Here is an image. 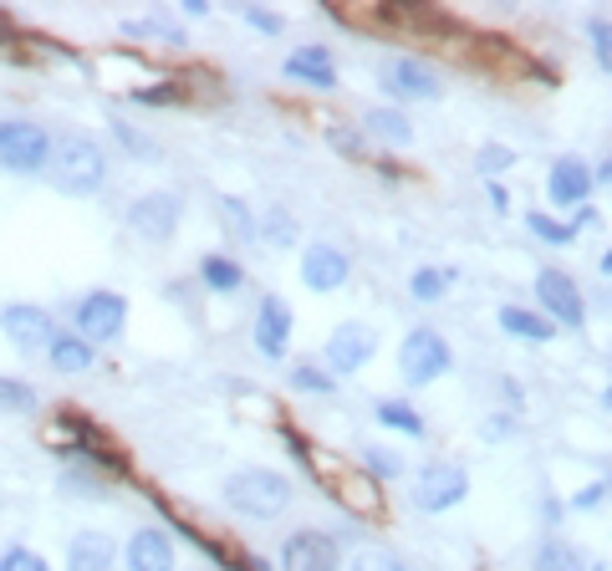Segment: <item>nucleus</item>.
Segmentation results:
<instances>
[{"mask_svg":"<svg viewBox=\"0 0 612 571\" xmlns=\"http://www.w3.org/2000/svg\"><path fill=\"white\" fill-rule=\"evenodd\" d=\"M200 280L210 286V292H225V296H235L245 286V270L235 266L230 256H204L200 260Z\"/></svg>","mask_w":612,"mask_h":571,"instance_id":"5701e85b","label":"nucleus"},{"mask_svg":"<svg viewBox=\"0 0 612 571\" xmlns=\"http://www.w3.org/2000/svg\"><path fill=\"white\" fill-rule=\"evenodd\" d=\"M372 414H378V424L383 429H398V434H408V439H424V419L414 414L404 398H383Z\"/></svg>","mask_w":612,"mask_h":571,"instance_id":"b1692460","label":"nucleus"},{"mask_svg":"<svg viewBox=\"0 0 612 571\" xmlns=\"http://www.w3.org/2000/svg\"><path fill=\"white\" fill-rule=\"evenodd\" d=\"M113 561H118V547L103 531H77L67 547V571H113Z\"/></svg>","mask_w":612,"mask_h":571,"instance_id":"f3484780","label":"nucleus"},{"mask_svg":"<svg viewBox=\"0 0 612 571\" xmlns=\"http://www.w3.org/2000/svg\"><path fill=\"white\" fill-rule=\"evenodd\" d=\"M179 195H168V189H154V195H144V199H133L128 205V225L144 240H168L174 235V225H179Z\"/></svg>","mask_w":612,"mask_h":571,"instance_id":"9b49d317","label":"nucleus"},{"mask_svg":"<svg viewBox=\"0 0 612 571\" xmlns=\"http://www.w3.org/2000/svg\"><path fill=\"white\" fill-rule=\"evenodd\" d=\"M281 72H286L291 82L317 87V92H332V87H337V72H332V57H327V47H301V51H291Z\"/></svg>","mask_w":612,"mask_h":571,"instance_id":"a211bd4d","label":"nucleus"},{"mask_svg":"<svg viewBox=\"0 0 612 571\" xmlns=\"http://www.w3.org/2000/svg\"><path fill=\"white\" fill-rule=\"evenodd\" d=\"M342 567V551L327 531H291L286 547H281V571H337Z\"/></svg>","mask_w":612,"mask_h":571,"instance_id":"6e6552de","label":"nucleus"},{"mask_svg":"<svg viewBox=\"0 0 612 571\" xmlns=\"http://www.w3.org/2000/svg\"><path fill=\"white\" fill-rule=\"evenodd\" d=\"M587 37H592V47H598V61L608 67V61H612V26H608V16H592Z\"/></svg>","mask_w":612,"mask_h":571,"instance_id":"72a5a7b5","label":"nucleus"},{"mask_svg":"<svg viewBox=\"0 0 612 571\" xmlns=\"http://www.w3.org/2000/svg\"><path fill=\"white\" fill-rule=\"evenodd\" d=\"M0 332H6L21 353H41V347H51V337H57V322H51V312H41V306H31V302H11L0 312Z\"/></svg>","mask_w":612,"mask_h":571,"instance_id":"1a4fd4ad","label":"nucleus"},{"mask_svg":"<svg viewBox=\"0 0 612 571\" xmlns=\"http://www.w3.org/2000/svg\"><path fill=\"white\" fill-rule=\"evenodd\" d=\"M362 122H368V134L383 138V144H414V122H408L398 108H368Z\"/></svg>","mask_w":612,"mask_h":571,"instance_id":"4be33fe9","label":"nucleus"},{"mask_svg":"<svg viewBox=\"0 0 612 571\" xmlns=\"http://www.w3.org/2000/svg\"><path fill=\"white\" fill-rule=\"evenodd\" d=\"M47 174L61 195H97V189L108 184V154L87 134H67L61 144H51Z\"/></svg>","mask_w":612,"mask_h":571,"instance_id":"f257e3e1","label":"nucleus"},{"mask_svg":"<svg viewBox=\"0 0 612 571\" xmlns=\"http://www.w3.org/2000/svg\"><path fill=\"white\" fill-rule=\"evenodd\" d=\"M291 347V306L281 296H265L255 306V353L261 357H286Z\"/></svg>","mask_w":612,"mask_h":571,"instance_id":"4468645a","label":"nucleus"},{"mask_svg":"<svg viewBox=\"0 0 612 571\" xmlns=\"http://www.w3.org/2000/svg\"><path fill=\"white\" fill-rule=\"evenodd\" d=\"M526 225H531V235H541V240H552V245H572L576 240L572 225H562V219H552V215H541V209H531Z\"/></svg>","mask_w":612,"mask_h":571,"instance_id":"bb28decb","label":"nucleus"},{"mask_svg":"<svg viewBox=\"0 0 612 571\" xmlns=\"http://www.w3.org/2000/svg\"><path fill=\"white\" fill-rule=\"evenodd\" d=\"M531 571H587V557L572 547V541H541Z\"/></svg>","mask_w":612,"mask_h":571,"instance_id":"412c9836","label":"nucleus"},{"mask_svg":"<svg viewBox=\"0 0 612 571\" xmlns=\"http://www.w3.org/2000/svg\"><path fill=\"white\" fill-rule=\"evenodd\" d=\"M123 561H128V571H174V547H168L164 531H133L128 547H123Z\"/></svg>","mask_w":612,"mask_h":571,"instance_id":"dca6fc26","label":"nucleus"},{"mask_svg":"<svg viewBox=\"0 0 612 571\" xmlns=\"http://www.w3.org/2000/svg\"><path fill=\"white\" fill-rule=\"evenodd\" d=\"M123 322H128V302L118 292H87L77 302V337L82 342H113L123 337Z\"/></svg>","mask_w":612,"mask_h":571,"instance_id":"423d86ee","label":"nucleus"},{"mask_svg":"<svg viewBox=\"0 0 612 571\" xmlns=\"http://www.w3.org/2000/svg\"><path fill=\"white\" fill-rule=\"evenodd\" d=\"M501 327L511 332V337H521V342H552V332H556L546 316L526 312V306H501Z\"/></svg>","mask_w":612,"mask_h":571,"instance_id":"aec40b11","label":"nucleus"},{"mask_svg":"<svg viewBox=\"0 0 612 571\" xmlns=\"http://www.w3.org/2000/svg\"><path fill=\"white\" fill-rule=\"evenodd\" d=\"M6 31H11V26H6V16H0V41H6Z\"/></svg>","mask_w":612,"mask_h":571,"instance_id":"ea45409f","label":"nucleus"},{"mask_svg":"<svg viewBox=\"0 0 612 571\" xmlns=\"http://www.w3.org/2000/svg\"><path fill=\"white\" fill-rule=\"evenodd\" d=\"M245 21H251L255 31H265V37H276L281 26H286V21H281V16H276V11H261V6H245Z\"/></svg>","mask_w":612,"mask_h":571,"instance_id":"f704fd0d","label":"nucleus"},{"mask_svg":"<svg viewBox=\"0 0 612 571\" xmlns=\"http://www.w3.org/2000/svg\"><path fill=\"white\" fill-rule=\"evenodd\" d=\"M368 454V480H394V474H404V460H398L394 450H362Z\"/></svg>","mask_w":612,"mask_h":571,"instance_id":"2f4dec72","label":"nucleus"},{"mask_svg":"<svg viewBox=\"0 0 612 571\" xmlns=\"http://www.w3.org/2000/svg\"><path fill=\"white\" fill-rule=\"evenodd\" d=\"M511 164H516V158H511V148H480V169L485 174H501V169H511Z\"/></svg>","mask_w":612,"mask_h":571,"instance_id":"e433bc0d","label":"nucleus"},{"mask_svg":"<svg viewBox=\"0 0 612 571\" xmlns=\"http://www.w3.org/2000/svg\"><path fill=\"white\" fill-rule=\"evenodd\" d=\"M449 280H455V270H414V280H408V292L419 296V302H439V296H445V286Z\"/></svg>","mask_w":612,"mask_h":571,"instance_id":"a878e982","label":"nucleus"},{"mask_svg":"<svg viewBox=\"0 0 612 571\" xmlns=\"http://www.w3.org/2000/svg\"><path fill=\"white\" fill-rule=\"evenodd\" d=\"M536 296H541V306H546V322L552 327H582L587 322V302H582V292H576V280L566 276V270H541L536 276Z\"/></svg>","mask_w":612,"mask_h":571,"instance_id":"0eeeda50","label":"nucleus"},{"mask_svg":"<svg viewBox=\"0 0 612 571\" xmlns=\"http://www.w3.org/2000/svg\"><path fill=\"white\" fill-rule=\"evenodd\" d=\"M51 154V138L37 122H0V164L16 174H41Z\"/></svg>","mask_w":612,"mask_h":571,"instance_id":"20e7f679","label":"nucleus"},{"mask_svg":"<svg viewBox=\"0 0 612 571\" xmlns=\"http://www.w3.org/2000/svg\"><path fill=\"white\" fill-rule=\"evenodd\" d=\"M465 495H469V474L459 470V464H449V460H434V464H424V474H419V495H414V505L429 511V515H439V511H455Z\"/></svg>","mask_w":612,"mask_h":571,"instance_id":"39448f33","label":"nucleus"},{"mask_svg":"<svg viewBox=\"0 0 612 571\" xmlns=\"http://www.w3.org/2000/svg\"><path fill=\"white\" fill-rule=\"evenodd\" d=\"M348 571H408V567L394 557V551H358Z\"/></svg>","mask_w":612,"mask_h":571,"instance_id":"473e14b6","label":"nucleus"},{"mask_svg":"<svg viewBox=\"0 0 612 571\" xmlns=\"http://www.w3.org/2000/svg\"><path fill=\"white\" fill-rule=\"evenodd\" d=\"M291 500H297L291 480L276 470H235L225 480V505L251 515V521H276V515H286Z\"/></svg>","mask_w":612,"mask_h":571,"instance_id":"f03ea898","label":"nucleus"},{"mask_svg":"<svg viewBox=\"0 0 612 571\" xmlns=\"http://www.w3.org/2000/svg\"><path fill=\"white\" fill-rule=\"evenodd\" d=\"M47 357H51L57 373H87V367H93V342H82L77 332H57Z\"/></svg>","mask_w":612,"mask_h":571,"instance_id":"6ab92c4d","label":"nucleus"},{"mask_svg":"<svg viewBox=\"0 0 612 571\" xmlns=\"http://www.w3.org/2000/svg\"><path fill=\"white\" fill-rule=\"evenodd\" d=\"M133 102H148V108H168V102H184V82H154V87H138Z\"/></svg>","mask_w":612,"mask_h":571,"instance_id":"c85d7f7f","label":"nucleus"},{"mask_svg":"<svg viewBox=\"0 0 612 571\" xmlns=\"http://www.w3.org/2000/svg\"><path fill=\"white\" fill-rule=\"evenodd\" d=\"M255 230H265L271 240H291V219L281 215V209H271V215H265V225H255Z\"/></svg>","mask_w":612,"mask_h":571,"instance_id":"4c0bfd02","label":"nucleus"},{"mask_svg":"<svg viewBox=\"0 0 612 571\" xmlns=\"http://www.w3.org/2000/svg\"><path fill=\"white\" fill-rule=\"evenodd\" d=\"M352 276V260L348 250H337V245H307V256H301V280H307V292L327 296L337 286H348Z\"/></svg>","mask_w":612,"mask_h":571,"instance_id":"f8f14e48","label":"nucleus"},{"mask_svg":"<svg viewBox=\"0 0 612 571\" xmlns=\"http://www.w3.org/2000/svg\"><path fill=\"white\" fill-rule=\"evenodd\" d=\"M449 363H455V357H449V342L429 327H414L404 337V347H398V373H404L414 388H424L434 377H445Z\"/></svg>","mask_w":612,"mask_h":571,"instance_id":"7ed1b4c3","label":"nucleus"},{"mask_svg":"<svg viewBox=\"0 0 612 571\" xmlns=\"http://www.w3.org/2000/svg\"><path fill=\"white\" fill-rule=\"evenodd\" d=\"M291 388H301V393H332L337 388V377H327V373H317V367H291Z\"/></svg>","mask_w":612,"mask_h":571,"instance_id":"7c9ffc66","label":"nucleus"},{"mask_svg":"<svg viewBox=\"0 0 612 571\" xmlns=\"http://www.w3.org/2000/svg\"><path fill=\"white\" fill-rule=\"evenodd\" d=\"M546 195H552V205H582L592 195V169L582 158H556L546 174Z\"/></svg>","mask_w":612,"mask_h":571,"instance_id":"2eb2a0df","label":"nucleus"},{"mask_svg":"<svg viewBox=\"0 0 612 571\" xmlns=\"http://www.w3.org/2000/svg\"><path fill=\"white\" fill-rule=\"evenodd\" d=\"M383 87H388V98H404V102L439 98V77H434L424 61H414V57L388 61V67H383Z\"/></svg>","mask_w":612,"mask_h":571,"instance_id":"ddd939ff","label":"nucleus"},{"mask_svg":"<svg viewBox=\"0 0 612 571\" xmlns=\"http://www.w3.org/2000/svg\"><path fill=\"white\" fill-rule=\"evenodd\" d=\"M372 353H378V337H372L368 322H342L327 337V367L332 373H358V367H368Z\"/></svg>","mask_w":612,"mask_h":571,"instance_id":"9d476101","label":"nucleus"},{"mask_svg":"<svg viewBox=\"0 0 612 571\" xmlns=\"http://www.w3.org/2000/svg\"><path fill=\"white\" fill-rule=\"evenodd\" d=\"M0 408H37V388L31 383H16V377H0Z\"/></svg>","mask_w":612,"mask_h":571,"instance_id":"cd10ccee","label":"nucleus"},{"mask_svg":"<svg viewBox=\"0 0 612 571\" xmlns=\"http://www.w3.org/2000/svg\"><path fill=\"white\" fill-rule=\"evenodd\" d=\"M220 225H225L235 240H255V235H261L255 230V215L241 205V199H220Z\"/></svg>","mask_w":612,"mask_h":571,"instance_id":"393cba45","label":"nucleus"},{"mask_svg":"<svg viewBox=\"0 0 612 571\" xmlns=\"http://www.w3.org/2000/svg\"><path fill=\"white\" fill-rule=\"evenodd\" d=\"M602 495H608V480H598V485H587V490H582V495L572 500V505H576V511H592V505H602Z\"/></svg>","mask_w":612,"mask_h":571,"instance_id":"58836bf2","label":"nucleus"},{"mask_svg":"<svg viewBox=\"0 0 612 571\" xmlns=\"http://www.w3.org/2000/svg\"><path fill=\"white\" fill-rule=\"evenodd\" d=\"M0 571H51V561L41 557V551H31V547H11L6 557H0Z\"/></svg>","mask_w":612,"mask_h":571,"instance_id":"c756f323","label":"nucleus"},{"mask_svg":"<svg viewBox=\"0 0 612 571\" xmlns=\"http://www.w3.org/2000/svg\"><path fill=\"white\" fill-rule=\"evenodd\" d=\"M327 138H332L337 154H352V158L362 154V134H352V128H327Z\"/></svg>","mask_w":612,"mask_h":571,"instance_id":"c9c22d12","label":"nucleus"}]
</instances>
